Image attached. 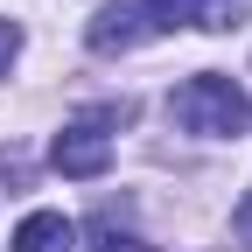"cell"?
<instances>
[{
    "mask_svg": "<svg viewBox=\"0 0 252 252\" xmlns=\"http://www.w3.org/2000/svg\"><path fill=\"white\" fill-rule=\"evenodd\" d=\"M175 28H196V0H112V7L91 14L84 42L98 56H119V49L154 42V35H175Z\"/></svg>",
    "mask_w": 252,
    "mask_h": 252,
    "instance_id": "1",
    "label": "cell"
},
{
    "mask_svg": "<svg viewBox=\"0 0 252 252\" xmlns=\"http://www.w3.org/2000/svg\"><path fill=\"white\" fill-rule=\"evenodd\" d=\"M168 112H175L182 133H196V140H231L238 126H245V91H238V77H224V70H196V77L175 84Z\"/></svg>",
    "mask_w": 252,
    "mask_h": 252,
    "instance_id": "2",
    "label": "cell"
},
{
    "mask_svg": "<svg viewBox=\"0 0 252 252\" xmlns=\"http://www.w3.org/2000/svg\"><path fill=\"white\" fill-rule=\"evenodd\" d=\"M49 161H56V175H70V182L105 175V168H112V119H105V112H84V119H70V126L56 133Z\"/></svg>",
    "mask_w": 252,
    "mask_h": 252,
    "instance_id": "3",
    "label": "cell"
},
{
    "mask_svg": "<svg viewBox=\"0 0 252 252\" xmlns=\"http://www.w3.org/2000/svg\"><path fill=\"white\" fill-rule=\"evenodd\" d=\"M7 252H77V224L63 210H28L7 238Z\"/></svg>",
    "mask_w": 252,
    "mask_h": 252,
    "instance_id": "4",
    "label": "cell"
},
{
    "mask_svg": "<svg viewBox=\"0 0 252 252\" xmlns=\"http://www.w3.org/2000/svg\"><path fill=\"white\" fill-rule=\"evenodd\" d=\"M245 0H196V28H238Z\"/></svg>",
    "mask_w": 252,
    "mask_h": 252,
    "instance_id": "5",
    "label": "cell"
},
{
    "mask_svg": "<svg viewBox=\"0 0 252 252\" xmlns=\"http://www.w3.org/2000/svg\"><path fill=\"white\" fill-rule=\"evenodd\" d=\"M14 56H21V28H14V21H0V77L14 70Z\"/></svg>",
    "mask_w": 252,
    "mask_h": 252,
    "instance_id": "6",
    "label": "cell"
},
{
    "mask_svg": "<svg viewBox=\"0 0 252 252\" xmlns=\"http://www.w3.org/2000/svg\"><path fill=\"white\" fill-rule=\"evenodd\" d=\"M98 252H154V245H140V238H119L112 224H98Z\"/></svg>",
    "mask_w": 252,
    "mask_h": 252,
    "instance_id": "7",
    "label": "cell"
},
{
    "mask_svg": "<svg viewBox=\"0 0 252 252\" xmlns=\"http://www.w3.org/2000/svg\"><path fill=\"white\" fill-rule=\"evenodd\" d=\"M231 224H238V238H252V196L238 203V217H231Z\"/></svg>",
    "mask_w": 252,
    "mask_h": 252,
    "instance_id": "8",
    "label": "cell"
}]
</instances>
